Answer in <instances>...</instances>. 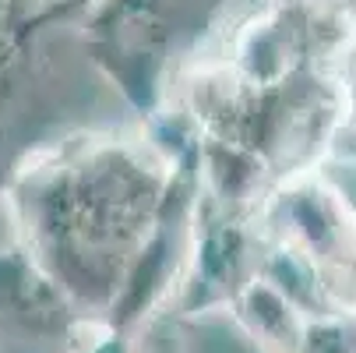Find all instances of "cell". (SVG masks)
Segmentation results:
<instances>
[{
  "label": "cell",
  "mask_w": 356,
  "mask_h": 353,
  "mask_svg": "<svg viewBox=\"0 0 356 353\" xmlns=\"http://www.w3.org/2000/svg\"><path fill=\"white\" fill-rule=\"evenodd\" d=\"M92 353H124V339H120V336H110L103 346H95Z\"/></svg>",
  "instance_id": "obj_2"
},
{
  "label": "cell",
  "mask_w": 356,
  "mask_h": 353,
  "mask_svg": "<svg viewBox=\"0 0 356 353\" xmlns=\"http://www.w3.org/2000/svg\"><path fill=\"white\" fill-rule=\"evenodd\" d=\"M296 353H356V311H349L346 318L307 322Z\"/></svg>",
  "instance_id": "obj_1"
}]
</instances>
